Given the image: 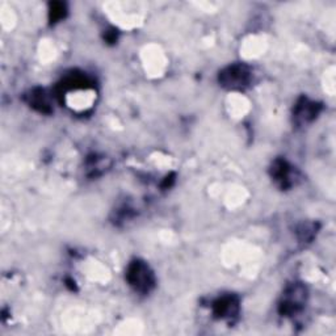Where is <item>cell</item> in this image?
<instances>
[{
    "instance_id": "cell-1",
    "label": "cell",
    "mask_w": 336,
    "mask_h": 336,
    "mask_svg": "<svg viewBox=\"0 0 336 336\" xmlns=\"http://www.w3.org/2000/svg\"><path fill=\"white\" fill-rule=\"evenodd\" d=\"M130 276H133V282L135 285H143L145 288L150 285V280H149V272L143 265H135L134 269L130 272Z\"/></svg>"
}]
</instances>
